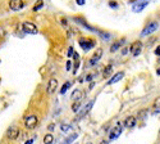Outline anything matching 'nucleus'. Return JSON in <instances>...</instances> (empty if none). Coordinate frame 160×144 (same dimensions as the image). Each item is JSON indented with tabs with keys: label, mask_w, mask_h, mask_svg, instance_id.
<instances>
[{
	"label": "nucleus",
	"mask_w": 160,
	"mask_h": 144,
	"mask_svg": "<svg viewBox=\"0 0 160 144\" xmlns=\"http://www.w3.org/2000/svg\"><path fill=\"white\" fill-rule=\"evenodd\" d=\"M158 27H159V23L158 22H150V23H147L146 27L142 30L141 36H149L151 34H154V32L158 30Z\"/></svg>",
	"instance_id": "f257e3e1"
},
{
	"label": "nucleus",
	"mask_w": 160,
	"mask_h": 144,
	"mask_svg": "<svg viewBox=\"0 0 160 144\" xmlns=\"http://www.w3.org/2000/svg\"><path fill=\"white\" fill-rule=\"evenodd\" d=\"M122 130H123V125L120 124V122H118L117 125L114 126L113 129H111L110 131V135H109V138H110V140H115L119 138V135L122 134Z\"/></svg>",
	"instance_id": "f03ea898"
},
{
	"label": "nucleus",
	"mask_w": 160,
	"mask_h": 144,
	"mask_svg": "<svg viewBox=\"0 0 160 144\" xmlns=\"http://www.w3.org/2000/svg\"><path fill=\"white\" fill-rule=\"evenodd\" d=\"M38 124V118L35 115H29L25 118V126L27 129H34Z\"/></svg>",
	"instance_id": "7ed1b4c3"
},
{
	"label": "nucleus",
	"mask_w": 160,
	"mask_h": 144,
	"mask_svg": "<svg viewBox=\"0 0 160 144\" xmlns=\"http://www.w3.org/2000/svg\"><path fill=\"white\" fill-rule=\"evenodd\" d=\"M22 28H23V31H25L26 34L36 35L37 32H38L36 25H34V23H31V22H25V23L22 25Z\"/></svg>",
	"instance_id": "20e7f679"
},
{
	"label": "nucleus",
	"mask_w": 160,
	"mask_h": 144,
	"mask_svg": "<svg viewBox=\"0 0 160 144\" xmlns=\"http://www.w3.org/2000/svg\"><path fill=\"white\" fill-rule=\"evenodd\" d=\"M95 41L94 40H90V39H81L79 40V45H81V48L85 50V52H88L90 49H92L95 46Z\"/></svg>",
	"instance_id": "39448f33"
},
{
	"label": "nucleus",
	"mask_w": 160,
	"mask_h": 144,
	"mask_svg": "<svg viewBox=\"0 0 160 144\" xmlns=\"http://www.w3.org/2000/svg\"><path fill=\"white\" fill-rule=\"evenodd\" d=\"M19 136V129L17 126H10L7 130V138L10 140H16Z\"/></svg>",
	"instance_id": "423d86ee"
},
{
	"label": "nucleus",
	"mask_w": 160,
	"mask_h": 144,
	"mask_svg": "<svg viewBox=\"0 0 160 144\" xmlns=\"http://www.w3.org/2000/svg\"><path fill=\"white\" fill-rule=\"evenodd\" d=\"M23 5H25L23 0H10V1H9V8L12 9V10H14V12L21 10V9L23 8Z\"/></svg>",
	"instance_id": "0eeeda50"
},
{
	"label": "nucleus",
	"mask_w": 160,
	"mask_h": 144,
	"mask_svg": "<svg viewBox=\"0 0 160 144\" xmlns=\"http://www.w3.org/2000/svg\"><path fill=\"white\" fill-rule=\"evenodd\" d=\"M141 52H142V43L141 41H136V43H133L132 46H131V53L135 57H137V55L141 54Z\"/></svg>",
	"instance_id": "6e6552de"
},
{
	"label": "nucleus",
	"mask_w": 160,
	"mask_h": 144,
	"mask_svg": "<svg viewBox=\"0 0 160 144\" xmlns=\"http://www.w3.org/2000/svg\"><path fill=\"white\" fill-rule=\"evenodd\" d=\"M57 88H58V80L57 79H50L49 84H47V88H46V93L47 94H53V93H55Z\"/></svg>",
	"instance_id": "1a4fd4ad"
},
{
	"label": "nucleus",
	"mask_w": 160,
	"mask_h": 144,
	"mask_svg": "<svg viewBox=\"0 0 160 144\" xmlns=\"http://www.w3.org/2000/svg\"><path fill=\"white\" fill-rule=\"evenodd\" d=\"M147 7V1H144V0H140V1H136L135 4H133L132 7V10L136 12V13H138V12L144 10L145 8Z\"/></svg>",
	"instance_id": "9d476101"
},
{
	"label": "nucleus",
	"mask_w": 160,
	"mask_h": 144,
	"mask_svg": "<svg viewBox=\"0 0 160 144\" xmlns=\"http://www.w3.org/2000/svg\"><path fill=\"white\" fill-rule=\"evenodd\" d=\"M94 103H95V100H90V102H87V103L85 104V107L82 108V109L78 112V113H79V117H83V116L87 115V113L91 111V108L94 107Z\"/></svg>",
	"instance_id": "9b49d317"
},
{
	"label": "nucleus",
	"mask_w": 160,
	"mask_h": 144,
	"mask_svg": "<svg viewBox=\"0 0 160 144\" xmlns=\"http://www.w3.org/2000/svg\"><path fill=\"white\" fill-rule=\"evenodd\" d=\"M103 57V49H97L96 52L94 53V55H92V58L90 59V64L91 66H94V64H96L97 62L100 61V58Z\"/></svg>",
	"instance_id": "f8f14e48"
},
{
	"label": "nucleus",
	"mask_w": 160,
	"mask_h": 144,
	"mask_svg": "<svg viewBox=\"0 0 160 144\" xmlns=\"http://www.w3.org/2000/svg\"><path fill=\"white\" fill-rule=\"evenodd\" d=\"M136 125V117H133V116H128L126 120H124V124L123 126L124 127H133V126Z\"/></svg>",
	"instance_id": "ddd939ff"
},
{
	"label": "nucleus",
	"mask_w": 160,
	"mask_h": 144,
	"mask_svg": "<svg viewBox=\"0 0 160 144\" xmlns=\"http://www.w3.org/2000/svg\"><path fill=\"white\" fill-rule=\"evenodd\" d=\"M123 76H124L123 72H117V73H115L110 80H109V82H108V84H109V85H113V84H115V82H118V81L122 80V79H123Z\"/></svg>",
	"instance_id": "4468645a"
},
{
	"label": "nucleus",
	"mask_w": 160,
	"mask_h": 144,
	"mask_svg": "<svg viewBox=\"0 0 160 144\" xmlns=\"http://www.w3.org/2000/svg\"><path fill=\"white\" fill-rule=\"evenodd\" d=\"M124 44V39H120V40H118V41H115V43L110 46V52L111 53H114V52H117L118 49H119L120 46Z\"/></svg>",
	"instance_id": "2eb2a0df"
},
{
	"label": "nucleus",
	"mask_w": 160,
	"mask_h": 144,
	"mask_svg": "<svg viewBox=\"0 0 160 144\" xmlns=\"http://www.w3.org/2000/svg\"><path fill=\"white\" fill-rule=\"evenodd\" d=\"M73 99V100H79V99H82L83 98V94H82V91L81 90H78V89H76L75 91L72 93V97H70Z\"/></svg>",
	"instance_id": "dca6fc26"
},
{
	"label": "nucleus",
	"mask_w": 160,
	"mask_h": 144,
	"mask_svg": "<svg viewBox=\"0 0 160 144\" xmlns=\"http://www.w3.org/2000/svg\"><path fill=\"white\" fill-rule=\"evenodd\" d=\"M53 140H54L53 134H46L45 136H44V144H51Z\"/></svg>",
	"instance_id": "f3484780"
},
{
	"label": "nucleus",
	"mask_w": 160,
	"mask_h": 144,
	"mask_svg": "<svg viewBox=\"0 0 160 144\" xmlns=\"http://www.w3.org/2000/svg\"><path fill=\"white\" fill-rule=\"evenodd\" d=\"M77 138H78V134H73V135H72V136L67 138V139H66V140H64V142H63V143H62V144H70V143H73V142H75V140L77 139Z\"/></svg>",
	"instance_id": "a211bd4d"
},
{
	"label": "nucleus",
	"mask_w": 160,
	"mask_h": 144,
	"mask_svg": "<svg viewBox=\"0 0 160 144\" xmlns=\"http://www.w3.org/2000/svg\"><path fill=\"white\" fill-rule=\"evenodd\" d=\"M111 72H113V64H108L105 68H104V76L108 77Z\"/></svg>",
	"instance_id": "6ab92c4d"
},
{
	"label": "nucleus",
	"mask_w": 160,
	"mask_h": 144,
	"mask_svg": "<svg viewBox=\"0 0 160 144\" xmlns=\"http://www.w3.org/2000/svg\"><path fill=\"white\" fill-rule=\"evenodd\" d=\"M60 130L63 133H68V131L72 130V125H67V124H62L60 125Z\"/></svg>",
	"instance_id": "aec40b11"
},
{
	"label": "nucleus",
	"mask_w": 160,
	"mask_h": 144,
	"mask_svg": "<svg viewBox=\"0 0 160 144\" xmlns=\"http://www.w3.org/2000/svg\"><path fill=\"white\" fill-rule=\"evenodd\" d=\"M42 7H44V1L42 0H37V3L34 5V12H37L38 9H41Z\"/></svg>",
	"instance_id": "412c9836"
},
{
	"label": "nucleus",
	"mask_w": 160,
	"mask_h": 144,
	"mask_svg": "<svg viewBox=\"0 0 160 144\" xmlns=\"http://www.w3.org/2000/svg\"><path fill=\"white\" fill-rule=\"evenodd\" d=\"M69 88H70V82H66L63 86H62V89H60V94H62V95L66 94V91H67V90L69 89Z\"/></svg>",
	"instance_id": "4be33fe9"
},
{
	"label": "nucleus",
	"mask_w": 160,
	"mask_h": 144,
	"mask_svg": "<svg viewBox=\"0 0 160 144\" xmlns=\"http://www.w3.org/2000/svg\"><path fill=\"white\" fill-rule=\"evenodd\" d=\"M81 104H82V103H79V100H76V103L73 104L72 109L75 111V112H78V109H79V107H81Z\"/></svg>",
	"instance_id": "5701e85b"
},
{
	"label": "nucleus",
	"mask_w": 160,
	"mask_h": 144,
	"mask_svg": "<svg viewBox=\"0 0 160 144\" xmlns=\"http://www.w3.org/2000/svg\"><path fill=\"white\" fill-rule=\"evenodd\" d=\"M109 7L110 8H118V4L115 1H109Z\"/></svg>",
	"instance_id": "b1692460"
},
{
	"label": "nucleus",
	"mask_w": 160,
	"mask_h": 144,
	"mask_svg": "<svg viewBox=\"0 0 160 144\" xmlns=\"http://www.w3.org/2000/svg\"><path fill=\"white\" fill-rule=\"evenodd\" d=\"M76 3H77L78 5H85V3H86V1H85V0H77Z\"/></svg>",
	"instance_id": "393cba45"
},
{
	"label": "nucleus",
	"mask_w": 160,
	"mask_h": 144,
	"mask_svg": "<svg viewBox=\"0 0 160 144\" xmlns=\"http://www.w3.org/2000/svg\"><path fill=\"white\" fill-rule=\"evenodd\" d=\"M73 53H75V50H73V48H69V50H68V55L70 57V55H72Z\"/></svg>",
	"instance_id": "a878e982"
},
{
	"label": "nucleus",
	"mask_w": 160,
	"mask_h": 144,
	"mask_svg": "<svg viewBox=\"0 0 160 144\" xmlns=\"http://www.w3.org/2000/svg\"><path fill=\"white\" fill-rule=\"evenodd\" d=\"M54 127H55V125H54V124H51V125H49V126H47V129H49L50 131H53V130H54Z\"/></svg>",
	"instance_id": "bb28decb"
},
{
	"label": "nucleus",
	"mask_w": 160,
	"mask_h": 144,
	"mask_svg": "<svg viewBox=\"0 0 160 144\" xmlns=\"http://www.w3.org/2000/svg\"><path fill=\"white\" fill-rule=\"evenodd\" d=\"M101 37H104V39H110V35H109V34H101Z\"/></svg>",
	"instance_id": "cd10ccee"
},
{
	"label": "nucleus",
	"mask_w": 160,
	"mask_h": 144,
	"mask_svg": "<svg viewBox=\"0 0 160 144\" xmlns=\"http://www.w3.org/2000/svg\"><path fill=\"white\" fill-rule=\"evenodd\" d=\"M70 66H72V62H70V61H68V62H67V70H68V71L70 70Z\"/></svg>",
	"instance_id": "c85d7f7f"
},
{
	"label": "nucleus",
	"mask_w": 160,
	"mask_h": 144,
	"mask_svg": "<svg viewBox=\"0 0 160 144\" xmlns=\"http://www.w3.org/2000/svg\"><path fill=\"white\" fill-rule=\"evenodd\" d=\"M155 54H156V55H160V45L155 49Z\"/></svg>",
	"instance_id": "c756f323"
},
{
	"label": "nucleus",
	"mask_w": 160,
	"mask_h": 144,
	"mask_svg": "<svg viewBox=\"0 0 160 144\" xmlns=\"http://www.w3.org/2000/svg\"><path fill=\"white\" fill-rule=\"evenodd\" d=\"M25 144H34V139H29V140H27Z\"/></svg>",
	"instance_id": "7c9ffc66"
},
{
	"label": "nucleus",
	"mask_w": 160,
	"mask_h": 144,
	"mask_svg": "<svg viewBox=\"0 0 160 144\" xmlns=\"http://www.w3.org/2000/svg\"><path fill=\"white\" fill-rule=\"evenodd\" d=\"M87 80H88V81L92 80V75H88V76H87Z\"/></svg>",
	"instance_id": "2f4dec72"
},
{
	"label": "nucleus",
	"mask_w": 160,
	"mask_h": 144,
	"mask_svg": "<svg viewBox=\"0 0 160 144\" xmlns=\"http://www.w3.org/2000/svg\"><path fill=\"white\" fill-rule=\"evenodd\" d=\"M127 52H128V50H127V49H123V52H122V54H123V55H124V54H127Z\"/></svg>",
	"instance_id": "473e14b6"
},
{
	"label": "nucleus",
	"mask_w": 160,
	"mask_h": 144,
	"mask_svg": "<svg viewBox=\"0 0 160 144\" xmlns=\"http://www.w3.org/2000/svg\"><path fill=\"white\" fill-rule=\"evenodd\" d=\"M158 75H159V76H160V68H159V70H158Z\"/></svg>",
	"instance_id": "72a5a7b5"
},
{
	"label": "nucleus",
	"mask_w": 160,
	"mask_h": 144,
	"mask_svg": "<svg viewBox=\"0 0 160 144\" xmlns=\"http://www.w3.org/2000/svg\"><path fill=\"white\" fill-rule=\"evenodd\" d=\"M100 144H108V143H106V142H101V143H100Z\"/></svg>",
	"instance_id": "f704fd0d"
}]
</instances>
